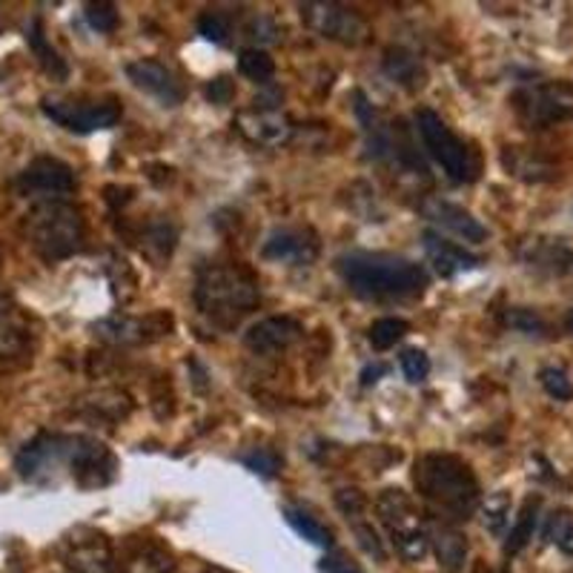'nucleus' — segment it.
Listing matches in <instances>:
<instances>
[{"label":"nucleus","instance_id":"7c9ffc66","mask_svg":"<svg viewBox=\"0 0 573 573\" xmlns=\"http://www.w3.org/2000/svg\"><path fill=\"white\" fill-rule=\"evenodd\" d=\"M238 72H241L247 81L267 84L270 77L275 75V61L261 46H247V49H241V55H238Z\"/></svg>","mask_w":573,"mask_h":573},{"label":"nucleus","instance_id":"f704fd0d","mask_svg":"<svg viewBox=\"0 0 573 573\" xmlns=\"http://www.w3.org/2000/svg\"><path fill=\"white\" fill-rule=\"evenodd\" d=\"M238 462L252 470V474L264 476V479H273L278 470H282V456L273 451V447H252L250 453H241Z\"/></svg>","mask_w":573,"mask_h":573},{"label":"nucleus","instance_id":"6ab92c4d","mask_svg":"<svg viewBox=\"0 0 573 573\" xmlns=\"http://www.w3.org/2000/svg\"><path fill=\"white\" fill-rule=\"evenodd\" d=\"M419 213L425 215L428 222L451 229V232H456V236L465 238V241H474V244L488 241V227L462 204H453V201L444 199H425L419 204Z\"/></svg>","mask_w":573,"mask_h":573},{"label":"nucleus","instance_id":"6e6552de","mask_svg":"<svg viewBox=\"0 0 573 573\" xmlns=\"http://www.w3.org/2000/svg\"><path fill=\"white\" fill-rule=\"evenodd\" d=\"M40 112L75 135H89V132L112 130L121 121L123 107L118 98H44L40 100Z\"/></svg>","mask_w":573,"mask_h":573},{"label":"nucleus","instance_id":"5701e85b","mask_svg":"<svg viewBox=\"0 0 573 573\" xmlns=\"http://www.w3.org/2000/svg\"><path fill=\"white\" fill-rule=\"evenodd\" d=\"M522 259L545 275H568L573 270V247L562 238H534L522 247Z\"/></svg>","mask_w":573,"mask_h":573},{"label":"nucleus","instance_id":"1a4fd4ad","mask_svg":"<svg viewBox=\"0 0 573 573\" xmlns=\"http://www.w3.org/2000/svg\"><path fill=\"white\" fill-rule=\"evenodd\" d=\"M511 100L520 121L530 130H548L553 123H565L573 118L571 81H548V84L525 86Z\"/></svg>","mask_w":573,"mask_h":573},{"label":"nucleus","instance_id":"393cba45","mask_svg":"<svg viewBox=\"0 0 573 573\" xmlns=\"http://www.w3.org/2000/svg\"><path fill=\"white\" fill-rule=\"evenodd\" d=\"M138 241H141V252L146 259L153 261L155 267H164L169 261V255L176 252L178 244V227L169 218H155L146 227H141L138 232Z\"/></svg>","mask_w":573,"mask_h":573},{"label":"nucleus","instance_id":"ddd939ff","mask_svg":"<svg viewBox=\"0 0 573 573\" xmlns=\"http://www.w3.org/2000/svg\"><path fill=\"white\" fill-rule=\"evenodd\" d=\"M75 187V169L69 167L67 160L52 158V155L29 160V167L17 176V190L23 195H40L44 201H61Z\"/></svg>","mask_w":573,"mask_h":573},{"label":"nucleus","instance_id":"49530a36","mask_svg":"<svg viewBox=\"0 0 573 573\" xmlns=\"http://www.w3.org/2000/svg\"><path fill=\"white\" fill-rule=\"evenodd\" d=\"M201 573H229V571H224V568H204Z\"/></svg>","mask_w":573,"mask_h":573},{"label":"nucleus","instance_id":"9d476101","mask_svg":"<svg viewBox=\"0 0 573 573\" xmlns=\"http://www.w3.org/2000/svg\"><path fill=\"white\" fill-rule=\"evenodd\" d=\"M298 9H301V21H305L307 29H313L315 35H321L324 40H333V44L361 46L367 35H370V26H367L365 17L356 9L344 7V3L310 0V3H301Z\"/></svg>","mask_w":573,"mask_h":573},{"label":"nucleus","instance_id":"f03ea898","mask_svg":"<svg viewBox=\"0 0 573 573\" xmlns=\"http://www.w3.org/2000/svg\"><path fill=\"white\" fill-rule=\"evenodd\" d=\"M336 270L347 290L365 301H413L430 287L428 270L393 252H344Z\"/></svg>","mask_w":573,"mask_h":573},{"label":"nucleus","instance_id":"f8f14e48","mask_svg":"<svg viewBox=\"0 0 573 573\" xmlns=\"http://www.w3.org/2000/svg\"><path fill=\"white\" fill-rule=\"evenodd\" d=\"M321 252L319 232L313 227H278L261 244V259L273 264H290V267H310Z\"/></svg>","mask_w":573,"mask_h":573},{"label":"nucleus","instance_id":"cd10ccee","mask_svg":"<svg viewBox=\"0 0 573 573\" xmlns=\"http://www.w3.org/2000/svg\"><path fill=\"white\" fill-rule=\"evenodd\" d=\"M26 44H29L32 55L38 58L40 67L46 69V75H52L55 81H67L69 77L67 61H63L61 52L49 44V38H46V32H44V21H40V17H32L29 29H26Z\"/></svg>","mask_w":573,"mask_h":573},{"label":"nucleus","instance_id":"f3484780","mask_svg":"<svg viewBox=\"0 0 573 573\" xmlns=\"http://www.w3.org/2000/svg\"><path fill=\"white\" fill-rule=\"evenodd\" d=\"M336 508L342 511V516L350 525L353 536L359 548L365 550L367 557L375 559V562H384L387 559V550H384L382 536L373 527V522L367 520V497L359 488H344L336 493Z\"/></svg>","mask_w":573,"mask_h":573},{"label":"nucleus","instance_id":"dca6fc26","mask_svg":"<svg viewBox=\"0 0 573 573\" xmlns=\"http://www.w3.org/2000/svg\"><path fill=\"white\" fill-rule=\"evenodd\" d=\"M67 553V565L77 573H112L115 557H112V545L104 534L98 530H89V527H81L75 534L69 536L63 542Z\"/></svg>","mask_w":573,"mask_h":573},{"label":"nucleus","instance_id":"e433bc0d","mask_svg":"<svg viewBox=\"0 0 573 573\" xmlns=\"http://www.w3.org/2000/svg\"><path fill=\"white\" fill-rule=\"evenodd\" d=\"M199 35H204L210 44H227L232 35V21L218 9H206L199 15Z\"/></svg>","mask_w":573,"mask_h":573},{"label":"nucleus","instance_id":"a211bd4d","mask_svg":"<svg viewBox=\"0 0 573 573\" xmlns=\"http://www.w3.org/2000/svg\"><path fill=\"white\" fill-rule=\"evenodd\" d=\"M301 333H305V327L293 315H270V319H261L259 324H252L247 330L244 344L247 350L259 353V356H275V353L293 347L301 338Z\"/></svg>","mask_w":573,"mask_h":573},{"label":"nucleus","instance_id":"473e14b6","mask_svg":"<svg viewBox=\"0 0 573 573\" xmlns=\"http://www.w3.org/2000/svg\"><path fill=\"white\" fill-rule=\"evenodd\" d=\"M545 542L557 545L562 553L573 557V511L568 508H559L548 516L545 522Z\"/></svg>","mask_w":573,"mask_h":573},{"label":"nucleus","instance_id":"412c9836","mask_svg":"<svg viewBox=\"0 0 573 573\" xmlns=\"http://www.w3.org/2000/svg\"><path fill=\"white\" fill-rule=\"evenodd\" d=\"M430 548H433L439 568L444 573H462L467 562V536L453 522L430 520Z\"/></svg>","mask_w":573,"mask_h":573},{"label":"nucleus","instance_id":"b1692460","mask_svg":"<svg viewBox=\"0 0 573 573\" xmlns=\"http://www.w3.org/2000/svg\"><path fill=\"white\" fill-rule=\"evenodd\" d=\"M382 69L393 84L405 86L407 92L425 89L428 84V69L421 67L419 58L405 46H390L382 58Z\"/></svg>","mask_w":573,"mask_h":573},{"label":"nucleus","instance_id":"37998d69","mask_svg":"<svg viewBox=\"0 0 573 573\" xmlns=\"http://www.w3.org/2000/svg\"><path fill=\"white\" fill-rule=\"evenodd\" d=\"M321 571L324 573H361L359 568L353 565L350 559L344 557V553H336V557H327L321 562Z\"/></svg>","mask_w":573,"mask_h":573},{"label":"nucleus","instance_id":"20e7f679","mask_svg":"<svg viewBox=\"0 0 573 573\" xmlns=\"http://www.w3.org/2000/svg\"><path fill=\"white\" fill-rule=\"evenodd\" d=\"M84 215L67 201H40L26 215V236L44 261L72 259L84 247Z\"/></svg>","mask_w":573,"mask_h":573},{"label":"nucleus","instance_id":"c03bdc74","mask_svg":"<svg viewBox=\"0 0 573 573\" xmlns=\"http://www.w3.org/2000/svg\"><path fill=\"white\" fill-rule=\"evenodd\" d=\"M387 370L390 367L382 365V361H375V365H367L365 370H361V387H370V384H375L384 373H387Z\"/></svg>","mask_w":573,"mask_h":573},{"label":"nucleus","instance_id":"c9c22d12","mask_svg":"<svg viewBox=\"0 0 573 573\" xmlns=\"http://www.w3.org/2000/svg\"><path fill=\"white\" fill-rule=\"evenodd\" d=\"M84 17L89 23L92 29L98 35H112L121 23V15H118V7L115 3H107V0H98V3H86L84 7Z\"/></svg>","mask_w":573,"mask_h":573},{"label":"nucleus","instance_id":"7ed1b4c3","mask_svg":"<svg viewBox=\"0 0 573 573\" xmlns=\"http://www.w3.org/2000/svg\"><path fill=\"white\" fill-rule=\"evenodd\" d=\"M195 310L213 327L232 333L261 305L259 278L244 264H204L192 287Z\"/></svg>","mask_w":573,"mask_h":573},{"label":"nucleus","instance_id":"423d86ee","mask_svg":"<svg viewBox=\"0 0 573 573\" xmlns=\"http://www.w3.org/2000/svg\"><path fill=\"white\" fill-rule=\"evenodd\" d=\"M375 516L387 530L390 542L405 562H421L430 553L428 525L421 511L402 488H387L375 497Z\"/></svg>","mask_w":573,"mask_h":573},{"label":"nucleus","instance_id":"4c0bfd02","mask_svg":"<svg viewBox=\"0 0 573 573\" xmlns=\"http://www.w3.org/2000/svg\"><path fill=\"white\" fill-rule=\"evenodd\" d=\"M504 324L511 330H520V333H527V336H545L548 333V321L536 310H527V307H511L504 313Z\"/></svg>","mask_w":573,"mask_h":573},{"label":"nucleus","instance_id":"0eeeda50","mask_svg":"<svg viewBox=\"0 0 573 573\" xmlns=\"http://www.w3.org/2000/svg\"><path fill=\"white\" fill-rule=\"evenodd\" d=\"M416 132L421 135V144L430 153V158L444 169V176L456 183H470L479 176V158L470 146L456 135V132L442 121V115L430 107H419L413 112Z\"/></svg>","mask_w":573,"mask_h":573},{"label":"nucleus","instance_id":"9b49d317","mask_svg":"<svg viewBox=\"0 0 573 573\" xmlns=\"http://www.w3.org/2000/svg\"><path fill=\"white\" fill-rule=\"evenodd\" d=\"M176 327V319L167 310H153L146 315H109L100 319L92 333L107 344H121V347H141L153 344L158 338L169 336Z\"/></svg>","mask_w":573,"mask_h":573},{"label":"nucleus","instance_id":"a18cd8bd","mask_svg":"<svg viewBox=\"0 0 573 573\" xmlns=\"http://www.w3.org/2000/svg\"><path fill=\"white\" fill-rule=\"evenodd\" d=\"M565 330L568 333H573V307L565 313Z\"/></svg>","mask_w":573,"mask_h":573},{"label":"nucleus","instance_id":"4468645a","mask_svg":"<svg viewBox=\"0 0 573 573\" xmlns=\"http://www.w3.org/2000/svg\"><path fill=\"white\" fill-rule=\"evenodd\" d=\"M127 77L135 89L153 95L160 107H178L187 98V86L176 69H169L167 63L155 61V58H138V61L127 63Z\"/></svg>","mask_w":573,"mask_h":573},{"label":"nucleus","instance_id":"c85d7f7f","mask_svg":"<svg viewBox=\"0 0 573 573\" xmlns=\"http://www.w3.org/2000/svg\"><path fill=\"white\" fill-rule=\"evenodd\" d=\"M284 520H287V525H290L298 536H305L307 542L319 545V548H333V545H336L333 530H330L324 522L315 520V516H310L307 511L296 508V504H284Z\"/></svg>","mask_w":573,"mask_h":573},{"label":"nucleus","instance_id":"72a5a7b5","mask_svg":"<svg viewBox=\"0 0 573 573\" xmlns=\"http://www.w3.org/2000/svg\"><path fill=\"white\" fill-rule=\"evenodd\" d=\"M508 513H511V497L499 490V493H490L485 502H481V522H485V530L493 536H502L504 525H508Z\"/></svg>","mask_w":573,"mask_h":573},{"label":"nucleus","instance_id":"c756f323","mask_svg":"<svg viewBox=\"0 0 573 573\" xmlns=\"http://www.w3.org/2000/svg\"><path fill=\"white\" fill-rule=\"evenodd\" d=\"M539 511H542V499L539 497H530L525 504H522L520 520H516V525L511 527V534H508V539H504V553H508V557H516V553L525 550L527 542L534 539L536 522H539Z\"/></svg>","mask_w":573,"mask_h":573},{"label":"nucleus","instance_id":"2f4dec72","mask_svg":"<svg viewBox=\"0 0 573 573\" xmlns=\"http://www.w3.org/2000/svg\"><path fill=\"white\" fill-rule=\"evenodd\" d=\"M407 333H410V324H407L405 319H393V315H387V319H379L370 324L367 338L373 344V350L382 353V350H390V347H396Z\"/></svg>","mask_w":573,"mask_h":573},{"label":"nucleus","instance_id":"a19ab883","mask_svg":"<svg viewBox=\"0 0 573 573\" xmlns=\"http://www.w3.org/2000/svg\"><path fill=\"white\" fill-rule=\"evenodd\" d=\"M244 38L255 40V44H275V40L282 38V32H278V26H275L273 17L255 15L244 26Z\"/></svg>","mask_w":573,"mask_h":573},{"label":"nucleus","instance_id":"ea45409f","mask_svg":"<svg viewBox=\"0 0 573 573\" xmlns=\"http://www.w3.org/2000/svg\"><path fill=\"white\" fill-rule=\"evenodd\" d=\"M539 382H542L545 393L550 398H557V402H571L573 398V382L568 379L565 370H559V367H545L539 370Z\"/></svg>","mask_w":573,"mask_h":573},{"label":"nucleus","instance_id":"a878e982","mask_svg":"<svg viewBox=\"0 0 573 573\" xmlns=\"http://www.w3.org/2000/svg\"><path fill=\"white\" fill-rule=\"evenodd\" d=\"M29 347V324L15 305L0 301V359H15Z\"/></svg>","mask_w":573,"mask_h":573},{"label":"nucleus","instance_id":"bb28decb","mask_svg":"<svg viewBox=\"0 0 573 573\" xmlns=\"http://www.w3.org/2000/svg\"><path fill=\"white\" fill-rule=\"evenodd\" d=\"M504 169L511 172V176L522 178V181L539 183V181H550V178H557V167L548 164L545 158L534 155L530 150H522V146H508L502 153Z\"/></svg>","mask_w":573,"mask_h":573},{"label":"nucleus","instance_id":"2eb2a0df","mask_svg":"<svg viewBox=\"0 0 573 573\" xmlns=\"http://www.w3.org/2000/svg\"><path fill=\"white\" fill-rule=\"evenodd\" d=\"M236 130L244 138H250L252 144L282 146L290 141L296 127H293L290 115L282 112V109L275 107V104H270V100H261L255 107L236 115Z\"/></svg>","mask_w":573,"mask_h":573},{"label":"nucleus","instance_id":"4be33fe9","mask_svg":"<svg viewBox=\"0 0 573 573\" xmlns=\"http://www.w3.org/2000/svg\"><path fill=\"white\" fill-rule=\"evenodd\" d=\"M172 553L155 536H135L121 557V573H172Z\"/></svg>","mask_w":573,"mask_h":573},{"label":"nucleus","instance_id":"aec40b11","mask_svg":"<svg viewBox=\"0 0 573 573\" xmlns=\"http://www.w3.org/2000/svg\"><path fill=\"white\" fill-rule=\"evenodd\" d=\"M421 247H425V255H428V261L442 278H453V275L458 273H470V270L485 264L481 255L465 250V247H458L456 241H447V238L433 232V229H425V232H421Z\"/></svg>","mask_w":573,"mask_h":573},{"label":"nucleus","instance_id":"f257e3e1","mask_svg":"<svg viewBox=\"0 0 573 573\" xmlns=\"http://www.w3.org/2000/svg\"><path fill=\"white\" fill-rule=\"evenodd\" d=\"M413 485L433 520L458 525L481 508V488L474 467L456 453H421L413 465Z\"/></svg>","mask_w":573,"mask_h":573},{"label":"nucleus","instance_id":"79ce46f5","mask_svg":"<svg viewBox=\"0 0 573 573\" xmlns=\"http://www.w3.org/2000/svg\"><path fill=\"white\" fill-rule=\"evenodd\" d=\"M204 95L210 104H218V107H224V104H229V100L236 98V81H232L229 75L213 77V81L206 84Z\"/></svg>","mask_w":573,"mask_h":573},{"label":"nucleus","instance_id":"39448f33","mask_svg":"<svg viewBox=\"0 0 573 573\" xmlns=\"http://www.w3.org/2000/svg\"><path fill=\"white\" fill-rule=\"evenodd\" d=\"M52 470L67 467L77 488H107L118 476V458L107 444L92 439V435H67L55 433L52 447Z\"/></svg>","mask_w":573,"mask_h":573},{"label":"nucleus","instance_id":"58836bf2","mask_svg":"<svg viewBox=\"0 0 573 573\" xmlns=\"http://www.w3.org/2000/svg\"><path fill=\"white\" fill-rule=\"evenodd\" d=\"M398 367L410 384H421L430 375V356L421 347H407L398 356Z\"/></svg>","mask_w":573,"mask_h":573}]
</instances>
